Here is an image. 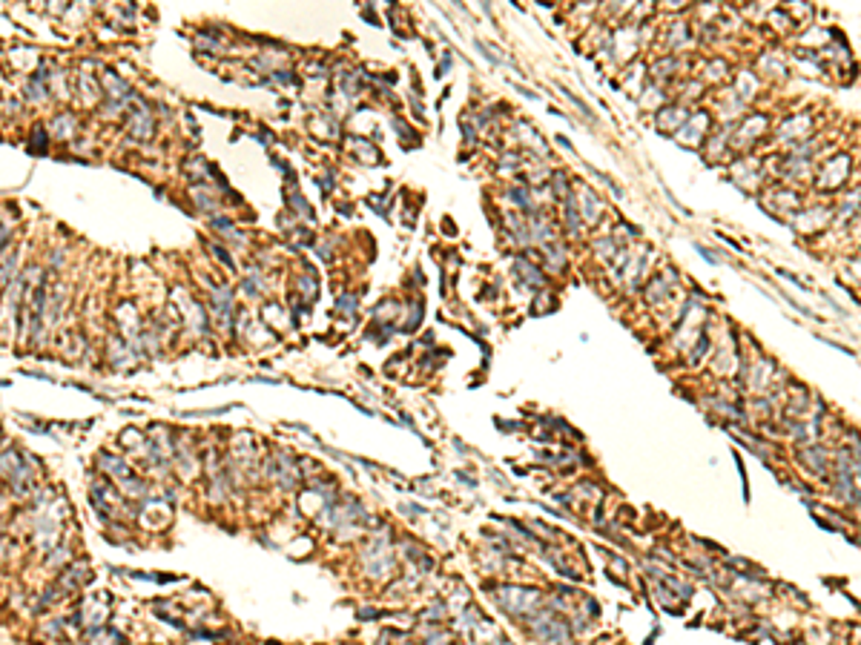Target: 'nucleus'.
Returning <instances> with one entry per match:
<instances>
[{
    "instance_id": "obj_1",
    "label": "nucleus",
    "mask_w": 861,
    "mask_h": 645,
    "mask_svg": "<svg viewBox=\"0 0 861 645\" xmlns=\"http://www.w3.org/2000/svg\"><path fill=\"white\" fill-rule=\"evenodd\" d=\"M49 553H52V556H47V565H49V568H58V565H69V563H72V553H69L66 548H52Z\"/></svg>"
},
{
    "instance_id": "obj_2",
    "label": "nucleus",
    "mask_w": 861,
    "mask_h": 645,
    "mask_svg": "<svg viewBox=\"0 0 861 645\" xmlns=\"http://www.w3.org/2000/svg\"><path fill=\"white\" fill-rule=\"evenodd\" d=\"M0 556H4V528H0Z\"/></svg>"
},
{
    "instance_id": "obj_3",
    "label": "nucleus",
    "mask_w": 861,
    "mask_h": 645,
    "mask_svg": "<svg viewBox=\"0 0 861 645\" xmlns=\"http://www.w3.org/2000/svg\"><path fill=\"white\" fill-rule=\"evenodd\" d=\"M75 645H90V642H86V639H80V642H75Z\"/></svg>"
}]
</instances>
